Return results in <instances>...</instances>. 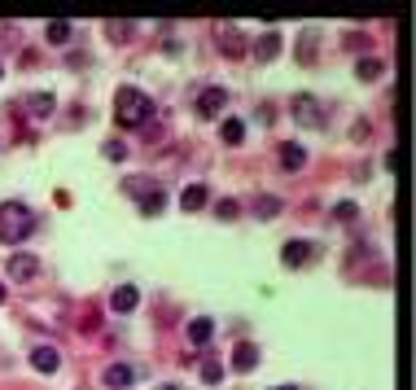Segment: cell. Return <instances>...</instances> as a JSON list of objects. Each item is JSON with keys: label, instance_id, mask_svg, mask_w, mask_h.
<instances>
[{"label": "cell", "instance_id": "12", "mask_svg": "<svg viewBox=\"0 0 416 390\" xmlns=\"http://www.w3.org/2000/svg\"><path fill=\"white\" fill-rule=\"evenodd\" d=\"M210 202V189L206 185H189L185 193H180V206H185V210H202Z\"/></svg>", "mask_w": 416, "mask_h": 390}, {"label": "cell", "instance_id": "14", "mask_svg": "<svg viewBox=\"0 0 416 390\" xmlns=\"http://www.w3.org/2000/svg\"><path fill=\"white\" fill-rule=\"evenodd\" d=\"M254 364H259V351L250 347V342H241L237 351H232V368H237V373H250Z\"/></svg>", "mask_w": 416, "mask_h": 390}, {"label": "cell", "instance_id": "9", "mask_svg": "<svg viewBox=\"0 0 416 390\" xmlns=\"http://www.w3.org/2000/svg\"><path fill=\"white\" fill-rule=\"evenodd\" d=\"M289 110H294V119L298 123H315V115H320V101H315V96H294V101H289Z\"/></svg>", "mask_w": 416, "mask_h": 390}, {"label": "cell", "instance_id": "18", "mask_svg": "<svg viewBox=\"0 0 416 390\" xmlns=\"http://www.w3.org/2000/svg\"><path fill=\"white\" fill-rule=\"evenodd\" d=\"M220 136H224L228 145H241V140H245V123H241V119H224V123H220Z\"/></svg>", "mask_w": 416, "mask_h": 390}, {"label": "cell", "instance_id": "17", "mask_svg": "<svg viewBox=\"0 0 416 390\" xmlns=\"http://www.w3.org/2000/svg\"><path fill=\"white\" fill-rule=\"evenodd\" d=\"M280 210H285L280 198H254V219H272V215H280Z\"/></svg>", "mask_w": 416, "mask_h": 390}, {"label": "cell", "instance_id": "21", "mask_svg": "<svg viewBox=\"0 0 416 390\" xmlns=\"http://www.w3.org/2000/svg\"><path fill=\"white\" fill-rule=\"evenodd\" d=\"M141 210H145V215H158V210H162V189H149L141 198Z\"/></svg>", "mask_w": 416, "mask_h": 390}, {"label": "cell", "instance_id": "11", "mask_svg": "<svg viewBox=\"0 0 416 390\" xmlns=\"http://www.w3.org/2000/svg\"><path fill=\"white\" fill-rule=\"evenodd\" d=\"M131 377H136V373H131L127 364H110V368L101 373V382H106L110 390H127V386H131Z\"/></svg>", "mask_w": 416, "mask_h": 390}, {"label": "cell", "instance_id": "7", "mask_svg": "<svg viewBox=\"0 0 416 390\" xmlns=\"http://www.w3.org/2000/svg\"><path fill=\"white\" fill-rule=\"evenodd\" d=\"M311 254H315V246H311V241H285V250H280V259H285V268H303Z\"/></svg>", "mask_w": 416, "mask_h": 390}, {"label": "cell", "instance_id": "24", "mask_svg": "<svg viewBox=\"0 0 416 390\" xmlns=\"http://www.w3.org/2000/svg\"><path fill=\"white\" fill-rule=\"evenodd\" d=\"M110 40H131V22H110Z\"/></svg>", "mask_w": 416, "mask_h": 390}, {"label": "cell", "instance_id": "2", "mask_svg": "<svg viewBox=\"0 0 416 390\" xmlns=\"http://www.w3.org/2000/svg\"><path fill=\"white\" fill-rule=\"evenodd\" d=\"M31 229H36V219H31V210L22 202H5V206H0V241H22Z\"/></svg>", "mask_w": 416, "mask_h": 390}, {"label": "cell", "instance_id": "25", "mask_svg": "<svg viewBox=\"0 0 416 390\" xmlns=\"http://www.w3.org/2000/svg\"><path fill=\"white\" fill-rule=\"evenodd\" d=\"M106 158H114V162H123V158H127V145H119V140H110V145H106Z\"/></svg>", "mask_w": 416, "mask_h": 390}, {"label": "cell", "instance_id": "8", "mask_svg": "<svg viewBox=\"0 0 416 390\" xmlns=\"http://www.w3.org/2000/svg\"><path fill=\"white\" fill-rule=\"evenodd\" d=\"M31 364H36L40 373H57L62 368V351L57 347H36L31 351Z\"/></svg>", "mask_w": 416, "mask_h": 390}, {"label": "cell", "instance_id": "20", "mask_svg": "<svg viewBox=\"0 0 416 390\" xmlns=\"http://www.w3.org/2000/svg\"><path fill=\"white\" fill-rule=\"evenodd\" d=\"M197 377H202L206 386H220V382H224V364H220V360H206L202 368H197Z\"/></svg>", "mask_w": 416, "mask_h": 390}, {"label": "cell", "instance_id": "29", "mask_svg": "<svg viewBox=\"0 0 416 390\" xmlns=\"http://www.w3.org/2000/svg\"><path fill=\"white\" fill-rule=\"evenodd\" d=\"M0 75H5V66H0Z\"/></svg>", "mask_w": 416, "mask_h": 390}, {"label": "cell", "instance_id": "1", "mask_svg": "<svg viewBox=\"0 0 416 390\" xmlns=\"http://www.w3.org/2000/svg\"><path fill=\"white\" fill-rule=\"evenodd\" d=\"M114 115H119L123 127H141L154 115V101H149V92H141V88H119L114 92Z\"/></svg>", "mask_w": 416, "mask_h": 390}, {"label": "cell", "instance_id": "27", "mask_svg": "<svg viewBox=\"0 0 416 390\" xmlns=\"http://www.w3.org/2000/svg\"><path fill=\"white\" fill-rule=\"evenodd\" d=\"M272 390H294V386H272Z\"/></svg>", "mask_w": 416, "mask_h": 390}, {"label": "cell", "instance_id": "10", "mask_svg": "<svg viewBox=\"0 0 416 390\" xmlns=\"http://www.w3.org/2000/svg\"><path fill=\"white\" fill-rule=\"evenodd\" d=\"M210 338H215V320H210V316L189 320V342H193V347H206Z\"/></svg>", "mask_w": 416, "mask_h": 390}, {"label": "cell", "instance_id": "28", "mask_svg": "<svg viewBox=\"0 0 416 390\" xmlns=\"http://www.w3.org/2000/svg\"><path fill=\"white\" fill-rule=\"evenodd\" d=\"M0 303H5V285H0Z\"/></svg>", "mask_w": 416, "mask_h": 390}, {"label": "cell", "instance_id": "15", "mask_svg": "<svg viewBox=\"0 0 416 390\" xmlns=\"http://www.w3.org/2000/svg\"><path fill=\"white\" fill-rule=\"evenodd\" d=\"M280 53V36H276V31H268V36H259V44H254V57L259 62H272Z\"/></svg>", "mask_w": 416, "mask_h": 390}, {"label": "cell", "instance_id": "16", "mask_svg": "<svg viewBox=\"0 0 416 390\" xmlns=\"http://www.w3.org/2000/svg\"><path fill=\"white\" fill-rule=\"evenodd\" d=\"M53 106H57V101H53V92H31V96H27V110H36L40 119H44V115H53Z\"/></svg>", "mask_w": 416, "mask_h": 390}, {"label": "cell", "instance_id": "13", "mask_svg": "<svg viewBox=\"0 0 416 390\" xmlns=\"http://www.w3.org/2000/svg\"><path fill=\"white\" fill-rule=\"evenodd\" d=\"M280 167H285V171H303L307 167L303 145H280Z\"/></svg>", "mask_w": 416, "mask_h": 390}, {"label": "cell", "instance_id": "5", "mask_svg": "<svg viewBox=\"0 0 416 390\" xmlns=\"http://www.w3.org/2000/svg\"><path fill=\"white\" fill-rule=\"evenodd\" d=\"M215 40H220V53L224 57H241L245 53V36H241L237 27H220V31H215Z\"/></svg>", "mask_w": 416, "mask_h": 390}, {"label": "cell", "instance_id": "3", "mask_svg": "<svg viewBox=\"0 0 416 390\" xmlns=\"http://www.w3.org/2000/svg\"><path fill=\"white\" fill-rule=\"evenodd\" d=\"M40 276V254H9V281H31Z\"/></svg>", "mask_w": 416, "mask_h": 390}, {"label": "cell", "instance_id": "26", "mask_svg": "<svg viewBox=\"0 0 416 390\" xmlns=\"http://www.w3.org/2000/svg\"><path fill=\"white\" fill-rule=\"evenodd\" d=\"M355 215V202H338L333 206V219H351Z\"/></svg>", "mask_w": 416, "mask_h": 390}, {"label": "cell", "instance_id": "6", "mask_svg": "<svg viewBox=\"0 0 416 390\" xmlns=\"http://www.w3.org/2000/svg\"><path fill=\"white\" fill-rule=\"evenodd\" d=\"M110 307H114V312H119V316L136 312V307H141V289H131V285H119V289H114V294H110Z\"/></svg>", "mask_w": 416, "mask_h": 390}, {"label": "cell", "instance_id": "19", "mask_svg": "<svg viewBox=\"0 0 416 390\" xmlns=\"http://www.w3.org/2000/svg\"><path fill=\"white\" fill-rule=\"evenodd\" d=\"M71 31H75L71 22H48L44 36H48V44H71Z\"/></svg>", "mask_w": 416, "mask_h": 390}, {"label": "cell", "instance_id": "23", "mask_svg": "<svg viewBox=\"0 0 416 390\" xmlns=\"http://www.w3.org/2000/svg\"><path fill=\"white\" fill-rule=\"evenodd\" d=\"M237 202H232V198H220V202H215V215H220V219H237Z\"/></svg>", "mask_w": 416, "mask_h": 390}, {"label": "cell", "instance_id": "22", "mask_svg": "<svg viewBox=\"0 0 416 390\" xmlns=\"http://www.w3.org/2000/svg\"><path fill=\"white\" fill-rule=\"evenodd\" d=\"M381 71H386V66H381V62H377V57H364V62H359V66H355V75H359V79H377Z\"/></svg>", "mask_w": 416, "mask_h": 390}, {"label": "cell", "instance_id": "4", "mask_svg": "<svg viewBox=\"0 0 416 390\" xmlns=\"http://www.w3.org/2000/svg\"><path fill=\"white\" fill-rule=\"evenodd\" d=\"M224 106H228V92H224V88H202V92H197V115L215 119Z\"/></svg>", "mask_w": 416, "mask_h": 390}]
</instances>
